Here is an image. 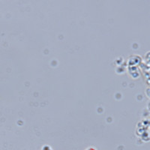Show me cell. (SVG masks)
I'll list each match as a JSON object with an SVG mask.
<instances>
[{"label":"cell","instance_id":"1","mask_svg":"<svg viewBox=\"0 0 150 150\" xmlns=\"http://www.w3.org/2000/svg\"><path fill=\"white\" fill-rule=\"evenodd\" d=\"M42 150H52V149H50V147L48 146H45L43 147Z\"/></svg>","mask_w":150,"mask_h":150},{"label":"cell","instance_id":"2","mask_svg":"<svg viewBox=\"0 0 150 150\" xmlns=\"http://www.w3.org/2000/svg\"><path fill=\"white\" fill-rule=\"evenodd\" d=\"M86 150H96V149H95L94 148H92V147H91V148H89L88 149H86Z\"/></svg>","mask_w":150,"mask_h":150}]
</instances>
